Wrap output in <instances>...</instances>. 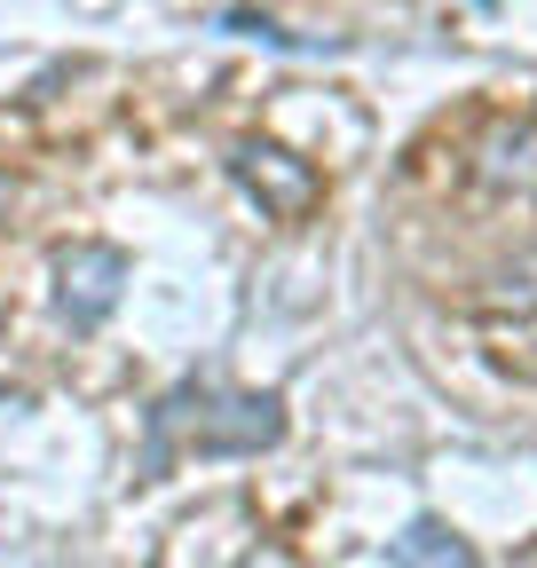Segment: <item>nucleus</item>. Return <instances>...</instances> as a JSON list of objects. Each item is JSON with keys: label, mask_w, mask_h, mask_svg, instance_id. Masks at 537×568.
Segmentation results:
<instances>
[{"label": "nucleus", "mask_w": 537, "mask_h": 568, "mask_svg": "<svg viewBox=\"0 0 537 568\" xmlns=\"http://www.w3.org/2000/svg\"><path fill=\"white\" fill-rule=\"evenodd\" d=\"M277 435H285V403H277V395H222V387L182 379L174 395L151 403L143 474H166L174 450H197V458H245V450H268Z\"/></svg>", "instance_id": "f257e3e1"}, {"label": "nucleus", "mask_w": 537, "mask_h": 568, "mask_svg": "<svg viewBox=\"0 0 537 568\" xmlns=\"http://www.w3.org/2000/svg\"><path fill=\"white\" fill-rule=\"evenodd\" d=\"M119 293H126V253L119 245H72L55 261V308L72 332H95L119 308Z\"/></svg>", "instance_id": "f03ea898"}, {"label": "nucleus", "mask_w": 537, "mask_h": 568, "mask_svg": "<svg viewBox=\"0 0 537 568\" xmlns=\"http://www.w3.org/2000/svg\"><path fill=\"white\" fill-rule=\"evenodd\" d=\"M230 174H237L268 213H277V222H301V213L316 205V174H308L301 159H285L277 142H237V151H230Z\"/></svg>", "instance_id": "7ed1b4c3"}, {"label": "nucleus", "mask_w": 537, "mask_h": 568, "mask_svg": "<svg viewBox=\"0 0 537 568\" xmlns=\"http://www.w3.org/2000/svg\"><path fill=\"white\" fill-rule=\"evenodd\" d=\"M387 560L395 568H475V545H466L450 521L419 514V521H403V537H387Z\"/></svg>", "instance_id": "20e7f679"}, {"label": "nucleus", "mask_w": 537, "mask_h": 568, "mask_svg": "<svg viewBox=\"0 0 537 568\" xmlns=\"http://www.w3.org/2000/svg\"><path fill=\"white\" fill-rule=\"evenodd\" d=\"M222 32H237V40H261V48H285V55H308V48H324V40H301V32H285L277 17H253V9H230V17H222Z\"/></svg>", "instance_id": "39448f33"}, {"label": "nucleus", "mask_w": 537, "mask_h": 568, "mask_svg": "<svg viewBox=\"0 0 537 568\" xmlns=\"http://www.w3.org/2000/svg\"><path fill=\"white\" fill-rule=\"evenodd\" d=\"M237 568H301V560H293V552H277V545H261V552H245Z\"/></svg>", "instance_id": "423d86ee"}, {"label": "nucleus", "mask_w": 537, "mask_h": 568, "mask_svg": "<svg viewBox=\"0 0 537 568\" xmlns=\"http://www.w3.org/2000/svg\"><path fill=\"white\" fill-rule=\"evenodd\" d=\"M9 205H17V182H9V174H0V213H9Z\"/></svg>", "instance_id": "0eeeda50"}, {"label": "nucleus", "mask_w": 537, "mask_h": 568, "mask_svg": "<svg viewBox=\"0 0 537 568\" xmlns=\"http://www.w3.org/2000/svg\"><path fill=\"white\" fill-rule=\"evenodd\" d=\"M483 9H490V0H483Z\"/></svg>", "instance_id": "6e6552de"}]
</instances>
